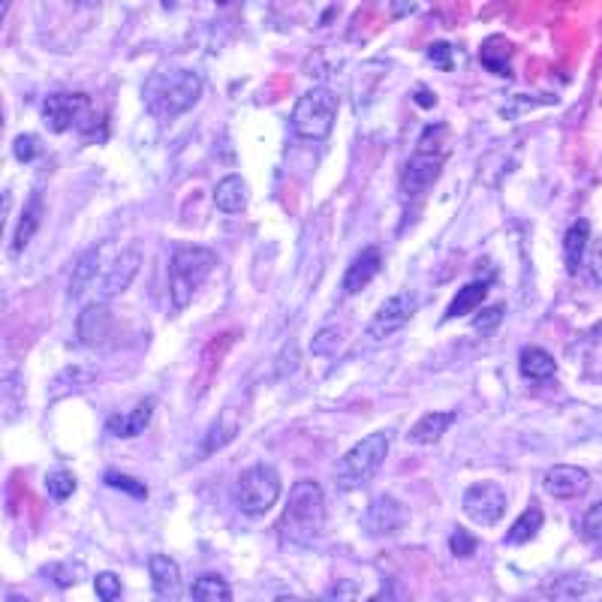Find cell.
Listing matches in <instances>:
<instances>
[{"label": "cell", "mask_w": 602, "mask_h": 602, "mask_svg": "<svg viewBox=\"0 0 602 602\" xmlns=\"http://www.w3.org/2000/svg\"><path fill=\"white\" fill-rule=\"evenodd\" d=\"M94 590H97V596H100L103 602H118L121 593H124L121 578H118L115 572H100V575L94 578Z\"/></svg>", "instance_id": "33"}, {"label": "cell", "mask_w": 602, "mask_h": 602, "mask_svg": "<svg viewBox=\"0 0 602 602\" xmlns=\"http://www.w3.org/2000/svg\"><path fill=\"white\" fill-rule=\"evenodd\" d=\"M428 61L440 70H449L452 67V46L449 43H431L428 49Z\"/></svg>", "instance_id": "40"}, {"label": "cell", "mask_w": 602, "mask_h": 602, "mask_svg": "<svg viewBox=\"0 0 602 602\" xmlns=\"http://www.w3.org/2000/svg\"><path fill=\"white\" fill-rule=\"evenodd\" d=\"M476 536H470L467 530H461V527H455L452 530V536H449V548H452V554L455 557H473V551H476Z\"/></svg>", "instance_id": "38"}, {"label": "cell", "mask_w": 602, "mask_h": 602, "mask_svg": "<svg viewBox=\"0 0 602 602\" xmlns=\"http://www.w3.org/2000/svg\"><path fill=\"white\" fill-rule=\"evenodd\" d=\"M359 596V584L350 581V578H338L326 593H323V602H356Z\"/></svg>", "instance_id": "36"}, {"label": "cell", "mask_w": 602, "mask_h": 602, "mask_svg": "<svg viewBox=\"0 0 602 602\" xmlns=\"http://www.w3.org/2000/svg\"><path fill=\"white\" fill-rule=\"evenodd\" d=\"M380 262H383V253H380V247H365V250H359L356 253V259L350 262V268H347V274H344V292L347 295H356V292H362L374 277H377V271H380Z\"/></svg>", "instance_id": "15"}, {"label": "cell", "mask_w": 602, "mask_h": 602, "mask_svg": "<svg viewBox=\"0 0 602 602\" xmlns=\"http://www.w3.org/2000/svg\"><path fill=\"white\" fill-rule=\"evenodd\" d=\"M338 118V94L326 85H317L311 91H305L295 100L292 109V127L301 139L311 142H323L329 139L332 127Z\"/></svg>", "instance_id": "5"}, {"label": "cell", "mask_w": 602, "mask_h": 602, "mask_svg": "<svg viewBox=\"0 0 602 602\" xmlns=\"http://www.w3.org/2000/svg\"><path fill=\"white\" fill-rule=\"evenodd\" d=\"M323 521H326V497H323V488L314 482V479H305L298 482L289 497H286V506H283V515H280V536L292 545H311L320 530H323Z\"/></svg>", "instance_id": "2"}, {"label": "cell", "mask_w": 602, "mask_h": 602, "mask_svg": "<svg viewBox=\"0 0 602 602\" xmlns=\"http://www.w3.org/2000/svg\"><path fill=\"white\" fill-rule=\"evenodd\" d=\"M46 488H49L52 500H70L76 494V476L67 467H55L46 476Z\"/></svg>", "instance_id": "29"}, {"label": "cell", "mask_w": 602, "mask_h": 602, "mask_svg": "<svg viewBox=\"0 0 602 602\" xmlns=\"http://www.w3.org/2000/svg\"><path fill=\"white\" fill-rule=\"evenodd\" d=\"M407 521H410L407 506H404L398 497H392V494H380V497L368 506V512L362 515V527H365V533L374 536V539L401 533V530L407 527Z\"/></svg>", "instance_id": "11"}, {"label": "cell", "mask_w": 602, "mask_h": 602, "mask_svg": "<svg viewBox=\"0 0 602 602\" xmlns=\"http://www.w3.org/2000/svg\"><path fill=\"white\" fill-rule=\"evenodd\" d=\"M91 112V100L85 94H49L40 106L43 124L52 133H67L70 127H79Z\"/></svg>", "instance_id": "9"}, {"label": "cell", "mask_w": 602, "mask_h": 602, "mask_svg": "<svg viewBox=\"0 0 602 602\" xmlns=\"http://www.w3.org/2000/svg\"><path fill=\"white\" fill-rule=\"evenodd\" d=\"M46 575H55L52 578V584L55 587H73V584H79L82 581V575H85V566L79 563V560H64V563H55V566H49L46 569Z\"/></svg>", "instance_id": "30"}, {"label": "cell", "mask_w": 602, "mask_h": 602, "mask_svg": "<svg viewBox=\"0 0 602 602\" xmlns=\"http://www.w3.org/2000/svg\"><path fill=\"white\" fill-rule=\"evenodd\" d=\"M341 344V329L338 326H326V329H320L317 332V338H314V353L317 356H329V353H335V347Z\"/></svg>", "instance_id": "39"}, {"label": "cell", "mask_w": 602, "mask_h": 602, "mask_svg": "<svg viewBox=\"0 0 602 602\" xmlns=\"http://www.w3.org/2000/svg\"><path fill=\"white\" fill-rule=\"evenodd\" d=\"M503 314H506V305H491V308H485V311H479V314L473 317V329H476L479 335H491V332L500 326Z\"/></svg>", "instance_id": "34"}, {"label": "cell", "mask_w": 602, "mask_h": 602, "mask_svg": "<svg viewBox=\"0 0 602 602\" xmlns=\"http://www.w3.org/2000/svg\"><path fill=\"white\" fill-rule=\"evenodd\" d=\"M590 271L602 283V238H596L593 247H590Z\"/></svg>", "instance_id": "42"}, {"label": "cell", "mask_w": 602, "mask_h": 602, "mask_svg": "<svg viewBox=\"0 0 602 602\" xmlns=\"http://www.w3.org/2000/svg\"><path fill=\"white\" fill-rule=\"evenodd\" d=\"M590 488V476L587 470L575 467V464H557L545 473V491L557 500H575Z\"/></svg>", "instance_id": "14"}, {"label": "cell", "mask_w": 602, "mask_h": 602, "mask_svg": "<svg viewBox=\"0 0 602 602\" xmlns=\"http://www.w3.org/2000/svg\"><path fill=\"white\" fill-rule=\"evenodd\" d=\"M214 205L220 211H226V214L244 211V205H247V184H244V178L235 175V172L226 175V178H220L217 187H214Z\"/></svg>", "instance_id": "22"}, {"label": "cell", "mask_w": 602, "mask_h": 602, "mask_svg": "<svg viewBox=\"0 0 602 602\" xmlns=\"http://www.w3.org/2000/svg\"><path fill=\"white\" fill-rule=\"evenodd\" d=\"M280 497V476L271 464H253L241 470L235 482V503L244 515H265Z\"/></svg>", "instance_id": "6"}, {"label": "cell", "mask_w": 602, "mask_h": 602, "mask_svg": "<svg viewBox=\"0 0 602 602\" xmlns=\"http://www.w3.org/2000/svg\"><path fill=\"white\" fill-rule=\"evenodd\" d=\"M371 602H407V596H404L401 584H395V581H386V584L380 587V593H377Z\"/></svg>", "instance_id": "41"}, {"label": "cell", "mask_w": 602, "mask_h": 602, "mask_svg": "<svg viewBox=\"0 0 602 602\" xmlns=\"http://www.w3.org/2000/svg\"><path fill=\"white\" fill-rule=\"evenodd\" d=\"M274 602H305V599H298V596H280V599H274Z\"/></svg>", "instance_id": "44"}, {"label": "cell", "mask_w": 602, "mask_h": 602, "mask_svg": "<svg viewBox=\"0 0 602 602\" xmlns=\"http://www.w3.org/2000/svg\"><path fill=\"white\" fill-rule=\"evenodd\" d=\"M548 599L551 602H602V584L584 572H566L548 584Z\"/></svg>", "instance_id": "13"}, {"label": "cell", "mask_w": 602, "mask_h": 602, "mask_svg": "<svg viewBox=\"0 0 602 602\" xmlns=\"http://www.w3.org/2000/svg\"><path fill=\"white\" fill-rule=\"evenodd\" d=\"M512 55H515V49H512V43L506 40V37H488L485 43H482V49H479V61H482V67L485 70H491V73H497V76H509L512 73Z\"/></svg>", "instance_id": "20"}, {"label": "cell", "mask_w": 602, "mask_h": 602, "mask_svg": "<svg viewBox=\"0 0 602 602\" xmlns=\"http://www.w3.org/2000/svg\"><path fill=\"white\" fill-rule=\"evenodd\" d=\"M79 133H82V139H88V142H103V139L109 136V121H106L103 115H91V112H88V118L79 124Z\"/></svg>", "instance_id": "37"}, {"label": "cell", "mask_w": 602, "mask_h": 602, "mask_svg": "<svg viewBox=\"0 0 602 602\" xmlns=\"http://www.w3.org/2000/svg\"><path fill=\"white\" fill-rule=\"evenodd\" d=\"M590 223L587 220H575L569 229H566V235H563V256H566V268H569V274H575L578 268H581V259H584V253L590 250Z\"/></svg>", "instance_id": "25"}, {"label": "cell", "mask_w": 602, "mask_h": 602, "mask_svg": "<svg viewBox=\"0 0 602 602\" xmlns=\"http://www.w3.org/2000/svg\"><path fill=\"white\" fill-rule=\"evenodd\" d=\"M542 521H545V515H542V509L533 503V506H527L521 515H518V521L509 527V533H506V542L509 545H524V542H530L539 530H542Z\"/></svg>", "instance_id": "26"}, {"label": "cell", "mask_w": 602, "mask_h": 602, "mask_svg": "<svg viewBox=\"0 0 602 602\" xmlns=\"http://www.w3.org/2000/svg\"><path fill=\"white\" fill-rule=\"evenodd\" d=\"M443 127L440 124H431L419 142V151L407 160L404 166V175H401V187L407 196H419L425 193L437 178H440V169H443V157H446V148L443 142H434V136L440 133Z\"/></svg>", "instance_id": "7"}, {"label": "cell", "mask_w": 602, "mask_h": 602, "mask_svg": "<svg viewBox=\"0 0 602 602\" xmlns=\"http://www.w3.org/2000/svg\"><path fill=\"white\" fill-rule=\"evenodd\" d=\"M103 482H106L109 488H118V491H124V494H133L136 500H145V497H148L145 482H139V479H133V476H124V473H118V470H106V473H103Z\"/></svg>", "instance_id": "31"}, {"label": "cell", "mask_w": 602, "mask_h": 602, "mask_svg": "<svg viewBox=\"0 0 602 602\" xmlns=\"http://www.w3.org/2000/svg\"><path fill=\"white\" fill-rule=\"evenodd\" d=\"M413 97H416V103H419V106H425V109L437 106V97H434V91H431V88H416V91H413Z\"/></svg>", "instance_id": "43"}, {"label": "cell", "mask_w": 602, "mask_h": 602, "mask_svg": "<svg viewBox=\"0 0 602 602\" xmlns=\"http://www.w3.org/2000/svg\"><path fill=\"white\" fill-rule=\"evenodd\" d=\"M193 602H232V590H229L226 578H220L217 572H208V575L196 578Z\"/></svg>", "instance_id": "28"}, {"label": "cell", "mask_w": 602, "mask_h": 602, "mask_svg": "<svg viewBox=\"0 0 602 602\" xmlns=\"http://www.w3.org/2000/svg\"><path fill=\"white\" fill-rule=\"evenodd\" d=\"M145 106L151 115L172 121L184 112H190L202 97V79L193 70H160L151 73L142 88Z\"/></svg>", "instance_id": "1"}, {"label": "cell", "mask_w": 602, "mask_h": 602, "mask_svg": "<svg viewBox=\"0 0 602 602\" xmlns=\"http://www.w3.org/2000/svg\"><path fill=\"white\" fill-rule=\"evenodd\" d=\"M97 383V368H85V365H67L55 380H52V401L58 398H67V395H76V392H85Z\"/></svg>", "instance_id": "19"}, {"label": "cell", "mask_w": 602, "mask_h": 602, "mask_svg": "<svg viewBox=\"0 0 602 602\" xmlns=\"http://www.w3.org/2000/svg\"><path fill=\"white\" fill-rule=\"evenodd\" d=\"M217 265L214 250L208 247H193V244H181L172 250V262H169V289H172V308L184 311L196 286L211 274V268Z\"/></svg>", "instance_id": "4"}, {"label": "cell", "mask_w": 602, "mask_h": 602, "mask_svg": "<svg viewBox=\"0 0 602 602\" xmlns=\"http://www.w3.org/2000/svg\"><path fill=\"white\" fill-rule=\"evenodd\" d=\"M151 413H154V398H145L133 413H112L106 419V431L121 437V440H130V437H139L148 422H151Z\"/></svg>", "instance_id": "16"}, {"label": "cell", "mask_w": 602, "mask_h": 602, "mask_svg": "<svg viewBox=\"0 0 602 602\" xmlns=\"http://www.w3.org/2000/svg\"><path fill=\"white\" fill-rule=\"evenodd\" d=\"M416 311H419V295H416V292L404 289V292L389 295V298L383 301V305L377 308L374 320L368 323V338H374V341L392 338L398 329H404V326L413 320Z\"/></svg>", "instance_id": "8"}, {"label": "cell", "mask_w": 602, "mask_h": 602, "mask_svg": "<svg viewBox=\"0 0 602 602\" xmlns=\"http://www.w3.org/2000/svg\"><path fill=\"white\" fill-rule=\"evenodd\" d=\"M464 512L482 527H494L506 512V494L497 482H476L464 491Z\"/></svg>", "instance_id": "10"}, {"label": "cell", "mask_w": 602, "mask_h": 602, "mask_svg": "<svg viewBox=\"0 0 602 602\" xmlns=\"http://www.w3.org/2000/svg\"><path fill=\"white\" fill-rule=\"evenodd\" d=\"M518 371L524 380H533V383H542V380H551L554 371H557V362L551 359L548 350L542 347H527L521 350V359H518Z\"/></svg>", "instance_id": "23"}, {"label": "cell", "mask_w": 602, "mask_h": 602, "mask_svg": "<svg viewBox=\"0 0 602 602\" xmlns=\"http://www.w3.org/2000/svg\"><path fill=\"white\" fill-rule=\"evenodd\" d=\"M40 223H43V196H40V193H31L28 202H25V208H22V214H19V223H16V229H13V244H10V250H13V253H22V250L31 244V238L40 232Z\"/></svg>", "instance_id": "17"}, {"label": "cell", "mask_w": 602, "mask_h": 602, "mask_svg": "<svg viewBox=\"0 0 602 602\" xmlns=\"http://www.w3.org/2000/svg\"><path fill=\"white\" fill-rule=\"evenodd\" d=\"M386 455H389V434L386 431H377V434H368L365 440H359L335 464L338 491H356V488L368 485L377 476V470L383 467Z\"/></svg>", "instance_id": "3"}, {"label": "cell", "mask_w": 602, "mask_h": 602, "mask_svg": "<svg viewBox=\"0 0 602 602\" xmlns=\"http://www.w3.org/2000/svg\"><path fill=\"white\" fill-rule=\"evenodd\" d=\"M581 539H584V542H593V545L602 542V500L593 503V506L584 512V518H581Z\"/></svg>", "instance_id": "32"}, {"label": "cell", "mask_w": 602, "mask_h": 602, "mask_svg": "<svg viewBox=\"0 0 602 602\" xmlns=\"http://www.w3.org/2000/svg\"><path fill=\"white\" fill-rule=\"evenodd\" d=\"M148 569H151L154 593H157L160 599L172 602L175 593H178V587H181V569H178V563H175L172 557H166V554H154L151 563H148Z\"/></svg>", "instance_id": "18"}, {"label": "cell", "mask_w": 602, "mask_h": 602, "mask_svg": "<svg viewBox=\"0 0 602 602\" xmlns=\"http://www.w3.org/2000/svg\"><path fill=\"white\" fill-rule=\"evenodd\" d=\"M488 283H491L488 277L464 283V286L458 289V295L452 298V305H449V311H446L443 320H458V317H464V314H476V308L482 305V298H485V292H488Z\"/></svg>", "instance_id": "24"}, {"label": "cell", "mask_w": 602, "mask_h": 602, "mask_svg": "<svg viewBox=\"0 0 602 602\" xmlns=\"http://www.w3.org/2000/svg\"><path fill=\"white\" fill-rule=\"evenodd\" d=\"M100 256H103V244L91 247V250L79 259V265H76V271H73V277H70V295H73V298H79V295L88 289V283L94 280V274L100 271Z\"/></svg>", "instance_id": "27"}, {"label": "cell", "mask_w": 602, "mask_h": 602, "mask_svg": "<svg viewBox=\"0 0 602 602\" xmlns=\"http://www.w3.org/2000/svg\"><path fill=\"white\" fill-rule=\"evenodd\" d=\"M37 154H40V139L34 133H22L13 139V157L19 163H31V160H37Z\"/></svg>", "instance_id": "35"}, {"label": "cell", "mask_w": 602, "mask_h": 602, "mask_svg": "<svg viewBox=\"0 0 602 602\" xmlns=\"http://www.w3.org/2000/svg\"><path fill=\"white\" fill-rule=\"evenodd\" d=\"M452 422H455V413H452V410H449V413H425V416L410 428L407 440L416 443V446H431V443H437V440L452 428Z\"/></svg>", "instance_id": "21"}, {"label": "cell", "mask_w": 602, "mask_h": 602, "mask_svg": "<svg viewBox=\"0 0 602 602\" xmlns=\"http://www.w3.org/2000/svg\"><path fill=\"white\" fill-rule=\"evenodd\" d=\"M142 244L139 241H133V244H127L115 259H112V265L106 268V274H103V280H100V295L103 298H112V295H121L133 280H136V274H139V268H142Z\"/></svg>", "instance_id": "12"}]
</instances>
